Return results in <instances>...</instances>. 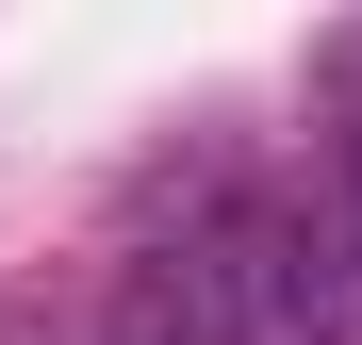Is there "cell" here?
Returning <instances> with one entry per match:
<instances>
[{
    "label": "cell",
    "instance_id": "6da1fadb",
    "mask_svg": "<svg viewBox=\"0 0 362 345\" xmlns=\"http://www.w3.org/2000/svg\"><path fill=\"white\" fill-rule=\"evenodd\" d=\"M132 345H313V214L280 198H198L115 296Z\"/></svg>",
    "mask_w": 362,
    "mask_h": 345
},
{
    "label": "cell",
    "instance_id": "7a4b0ae2",
    "mask_svg": "<svg viewBox=\"0 0 362 345\" xmlns=\"http://www.w3.org/2000/svg\"><path fill=\"white\" fill-rule=\"evenodd\" d=\"M313 345H362V148H346V181L313 214Z\"/></svg>",
    "mask_w": 362,
    "mask_h": 345
}]
</instances>
